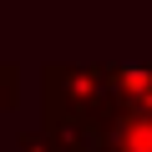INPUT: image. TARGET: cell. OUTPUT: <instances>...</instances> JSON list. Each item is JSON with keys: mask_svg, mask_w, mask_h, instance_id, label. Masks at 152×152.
<instances>
[{"mask_svg": "<svg viewBox=\"0 0 152 152\" xmlns=\"http://www.w3.org/2000/svg\"><path fill=\"white\" fill-rule=\"evenodd\" d=\"M41 96H46V122H61V117H102V122H112L117 107H122L117 66H46Z\"/></svg>", "mask_w": 152, "mask_h": 152, "instance_id": "1", "label": "cell"}, {"mask_svg": "<svg viewBox=\"0 0 152 152\" xmlns=\"http://www.w3.org/2000/svg\"><path fill=\"white\" fill-rule=\"evenodd\" d=\"M15 152H61V142H56L51 127H36V132H20L15 137Z\"/></svg>", "mask_w": 152, "mask_h": 152, "instance_id": "2", "label": "cell"}, {"mask_svg": "<svg viewBox=\"0 0 152 152\" xmlns=\"http://www.w3.org/2000/svg\"><path fill=\"white\" fill-rule=\"evenodd\" d=\"M15 91H20V76H15L10 66H0V112L15 107Z\"/></svg>", "mask_w": 152, "mask_h": 152, "instance_id": "3", "label": "cell"}]
</instances>
